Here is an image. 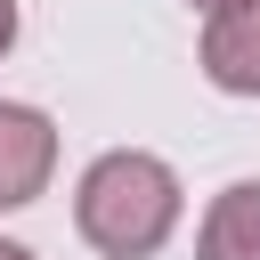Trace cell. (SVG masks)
Segmentation results:
<instances>
[{
  "label": "cell",
  "instance_id": "6",
  "mask_svg": "<svg viewBox=\"0 0 260 260\" xmlns=\"http://www.w3.org/2000/svg\"><path fill=\"white\" fill-rule=\"evenodd\" d=\"M0 260H41L32 244H16V236H0Z\"/></svg>",
  "mask_w": 260,
  "mask_h": 260
},
{
  "label": "cell",
  "instance_id": "1",
  "mask_svg": "<svg viewBox=\"0 0 260 260\" xmlns=\"http://www.w3.org/2000/svg\"><path fill=\"white\" fill-rule=\"evenodd\" d=\"M187 219V187L146 146H106L73 179V236L98 260H154Z\"/></svg>",
  "mask_w": 260,
  "mask_h": 260
},
{
  "label": "cell",
  "instance_id": "3",
  "mask_svg": "<svg viewBox=\"0 0 260 260\" xmlns=\"http://www.w3.org/2000/svg\"><path fill=\"white\" fill-rule=\"evenodd\" d=\"M195 65L219 98H260V0H219L203 8Z\"/></svg>",
  "mask_w": 260,
  "mask_h": 260
},
{
  "label": "cell",
  "instance_id": "7",
  "mask_svg": "<svg viewBox=\"0 0 260 260\" xmlns=\"http://www.w3.org/2000/svg\"><path fill=\"white\" fill-rule=\"evenodd\" d=\"M187 8H219V0H187Z\"/></svg>",
  "mask_w": 260,
  "mask_h": 260
},
{
  "label": "cell",
  "instance_id": "5",
  "mask_svg": "<svg viewBox=\"0 0 260 260\" xmlns=\"http://www.w3.org/2000/svg\"><path fill=\"white\" fill-rule=\"evenodd\" d=\"M16 32H24V8H16V0H0V57L16 49Z\"/></svg>",
  "mask_w": 260,
  "mask_h": 260
},
{
  "label": "cell",
  "instance_id": "4",
  "mask_svg": "<svg viewBox=\"0 0 260 260\" xmlns=\"http://www.w3.org/2000/svg\"><path fill=\"white\" fill-rule=\"evenodd\" d=\"M195 260H260V179H228L195 219Z\"/></svg>",
  "mask_w": 260,
  "mask_h": 260
},
{
  "label": "cell",
  "instance_id": "2",
  "mask_svg": "<svg viewBox=\"0 0 260 260\" xmlns=\"http://www.w3.org/2000/svg\"><path fill=\"white\" fill-rule=\"evenodd\" d=\"M57 179V122L32 98H0V211L41 203Z\"/></svg>",
  "mask_w": 260,
  "mask_h": 260
}]
</instances>
